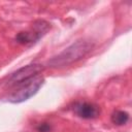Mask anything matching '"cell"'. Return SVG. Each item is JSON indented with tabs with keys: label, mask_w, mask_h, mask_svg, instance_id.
<instances>
[{
	"label": "cell",
	"mask_w": 132,
	"mask_h": 132,
	"mask_svg": "<svg viewBox=\"0 0 132 132\" xmlns=\"http://www.w3.org/2000/svg\"><path fill=\"white\" fill-rule=\"evenodd\" d=\"M93 48V43L87 40H77L57 56L53 57L48 60L47 65L53 68H60L64 66H68L81 58H84L88 53H90Z\"/></svg>",
	"instance_id": "1"
},
{
	"label": "cell",
	"mask_w": 132,
	"mask_h": 132,
	"mask_svg": "<svg viewBox=\"0 0 132 132\" xmlns=\"http://www.w3.org/2000/svg\"><path fill=\"white\" fill-rule=\"evenodd\" d=\"M36 130H37L38 132H50V131L52 130V127H51V125L47 124V123H41V124H39V125L37 126Z\"/></svg>",
	"instance_id": "7"
},
{
	"label": "cell",
	"mask_w": 132,
	"mask_h": 132,
	"mask_svg": "<svg viewBox=\"0 0 132 132\" xmlns=\"http://www.w3.org/2000/svg\"><path fill=\"white\" fill-rule=\"evenodd\" d=\"M43 82H44L43 76H41V74H38L32 77L31 79L15 86L14 87L15 89L7 95L6 101L14 104L22 103L28 100L29 98H31L32 96H34L42 87Z\"/></svg>",
	"instance_id": "2"
},
{
	"label": "cell",
	"mask_w": 132,
	"mask_h": 132,
	"mask_svg": "<svg viewBox=\"0 0 132 132\" xmlns=\"http://www.w3.org/2000/svg\"><path fill=\"white\" fill-rule=\"evenodd\" d=\"M33 28L31 31H26V32H20L15 36V40L19 43L22 44H31L36 42L48 29V24L45 23L44 21H38L34 23Z\"/></svg>",
	"instance_id": "4"
},
{
	"label": "cell",
	"mask_w": 132,
	"mask_h": 132,
	"mask_svg": "<svg viewBox=\"0 0 132 132\" xmlns=\"http://www.w3.org/2000/svg\"><path fill=\"white\" fill-rule=\"evenodd\" d=\"M129 121V113L124 110H116L111 114V122L114 125L122 126Z\"/></svg>",
	"instance_id": "6"
},
{
	"label": "cell",
	"mask_w": 132,
	"mask_h": 132,
	"mask_svg": "<svg viewBox=\"0 0 132 132\" xmlns=\"http://www.w3.org/2000/svg\"><path fill=\"white\" fill-rule=\"evenodd\" d=\"M73 110L79 118H82L86 120L94 119L99 114L98 107L95 104L90 102H78L74 105Z\"/></svg>",
	"instance_id": "5"
},
{
	"label": "cell",
	"mask_w": 132,
	"mask_h": 132,
	"mask_svg": "<svg viewBox=\"0 0 132 132\" xmlns=\"http://www.w3.org/2000/svg\"><path fill=\"white\" fill-rule=\"evenodd\" d=\"M43 70V66L41 64H29L26 65L16 71H14L9 77L6 82L8 87H15L24 81L31 79L32 77L38 75Z\"/></svg>",
	"instance_id": "3"
}]
</instances>
